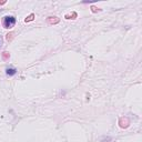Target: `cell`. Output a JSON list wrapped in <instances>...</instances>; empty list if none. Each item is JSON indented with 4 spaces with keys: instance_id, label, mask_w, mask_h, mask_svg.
<instances>
[{
    "instance_id": "1",
    "label": "cell",
    "mask_w": 142,
    "mask_h": 142,
    "mask_svg": "<svg viewBox=\"0 0 142 142\" xmlns=\"http://www.w3.org/2000/svg\"><path fill=\"white\" fill-rule=\"evenodd\" d=\"M15 23H16V18L13 16H7V17H5V19H3V26H5V28H7V29L12 28L15 26Z\"/></svg>"
},
{
    "instance_id": "2",
    "label": "cell",
    "mask_w": 142,
    "mask_h": 142,
    "mask_svg": "<svg viewBox=\"0 0 142 142\" xmlns=\"http://www.w3.org/2000/svg\"><path fill=\"white\" fill-rule=\"evenodd\" d=\"M6 73H7V76H15L16 73H17V69H15V68H8L6 70Z\"/></svg>"
},
{
    "instance_id": "3",
    "label": "cell",
    "mask_w": 142,
    "mask_h": 142,
    "mask_svg": "<svg viewBox=\"0 0 142 142\" xmlns=\"http://www.w3.org/2000/svg\"><path fill=\"white\" fill-rule=\"evenodd\" d=\"M48 21L50 22V23H58V22H59V19H58L57 17H49Z\"/></svg>"
},
{
    "instance_id": "4",
    "label": "cell",
    "mask_w": 142,
    "mask_h": 142,
    "mask_svg": "<svg viewBox=\"0 0 142 142\" xmlns=\"http://www.w3.org/2000/svg\"><path fill=\"white\" fill-rule=\"evenodd\" d=\"M33 18H34V15H30L28 18H26V22L28 21H31V20H33Z\"/></svg>"
},
{
    "instance_id": "5",
    "label": "cell",
    "mask_w": 142,
    "mask_h": 142,
    "mask_svg": "<svg viewBox=\"0 0 142 142\" xmlns=\"http://www.w3.org/2000/svg\"><path fill=\"white\" fill-rule=\"evenodd\" d=\"M8 57H9V53H8V52H3V58H5V59H7Z\"/></svg>"
}]
</instances>
